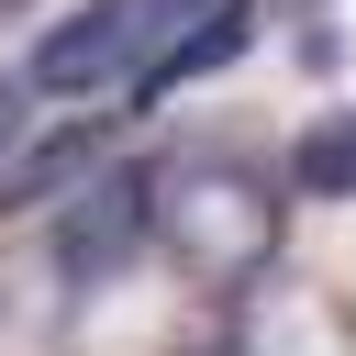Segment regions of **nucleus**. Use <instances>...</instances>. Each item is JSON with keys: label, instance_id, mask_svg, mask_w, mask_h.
I'll return each instance as SVG.
<instances>
[{"label": "nucleus", "instance_id": "7ed1b4c3", "mask_svg": "<svg viewBox=\"0 0 356 356\" xmlns=\"http://www.w3.org/2000/svg\"><path fill=\"white\" fill-rule=\"evenodd\" d=\"M89 156H100V134L89 122H67V134H44V145H0V211H33V200H56V189H78L89 178Z\"/></svg>", "mask_w": 356, "mask_h": 356}, {"label": "nucleus", "instance_id": "f257e3e1", "mask_svg": "<svg viewBox=\"0 0 356 356\" xmlns=\"http://www.w3.org/2000/svg\"><path fill=\"white\" fill-rule=\"evenodd\" d=\"M145 211H156V245L189 289H256L289 234V178H267L234 145H200V156L145 167Z\"/></svg>", "mask_w": 356, "mask_h": 356}, {"label": "nucleus", "instance_id": "39448f33", "mask_svg": "<svg viewBox=\"0 0 356 356\" xmlns=\"http://www.w3.org/2000/svg\"><path fill=\"white\" fill-rule=\"evenodd\" d=\"M22 100H33V89H22V78H0V145L22 134Z\"/></svg>", "mask_w": 356, "mask_h": 356}, {"label": "nucleus", "instance_id": "20e7f679", "mask_svg": "<svg viewBox=\"0 0 356 356\" xmlns=\"http://www.w3.org/2000/svg\"><path fill=\"white\" fill-rule=\"evenodd\" d=\"M289 189L300 200H356V100L345 111H312L289 134Z\"/></svg>", "mask_w": 356, "mask_h": 356}, {"label": "nucleus", "instance_id": "f03ea898", "mask_svg": "<svg viewBox=\"0 0 356 356\" xmlns=\"http://www.w3.org/2000/svg\"><path fill=\"white\" fill-rule=\"evenodd\" d=\"M145 245H156L145 167H89L78 189H56V278H78V289H111V278H122Z\"/></svg>", "mask_w": 356, "mask_h": 356}]
</instances>
